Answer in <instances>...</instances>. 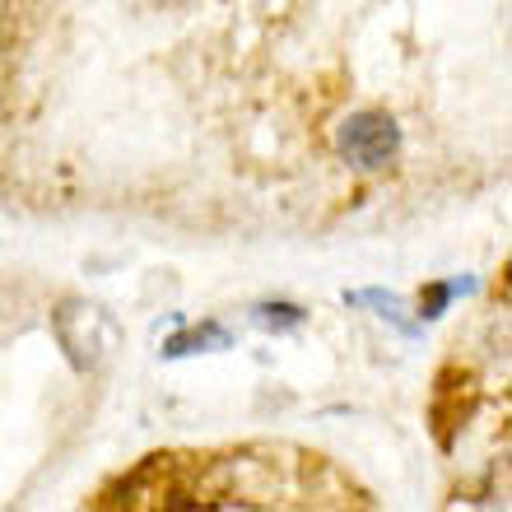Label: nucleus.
Returning a JSON list of instances; mask_svg holds the SVG:
<instances>
[{"mask_svg":"<svg viewBox=\"0 0 512 512\" xmlns=\"http://www.w3.org/2000/svg\"><path fill=\"white\" fill-rule=\"evenodd\" d=\"M52 331H56L61 354H66V364L75 368V373H98L103 359L112 354V345H117L112 312L89 303V298H66V303L52 312Z\"/></svg>","mask_w":512,"mask_h":512,"instance_id":"obj_1","label":"nucleus"},{"mask_svg":"<svg viewBox=\"0 0 512 512\" xmlns=\"http://www.w3.org/2000/svg\"><path fill=\"white\" fill-rule=\"evenodd\" d=\"M345 303H350V308H378V317H387L391 326H401L405 336H419V326L424 322H405L401 312H405V303L396 294H387V289H364V294H350V289H345Z\"/></svg>","mask_w":512,"mask_h":512,"instance_id":"obj_5","label":"nucleus"},{"mask_svg":"<svg viewBox=\"0 0 512 512\" xmlns=\"http://www.w3.org/2000/svg\"><path fill=\"white\" fill-rule=\"evenodd\" d=\"M252 322L261 326V331H270V336H289V331H298V326L308 322V308H298V303H284V298H275V303H256V308H252Z\"/></svg>","mask_w":512,"mask_h":512,"instance_id":"obj_4","label":"nucleus"},{"mask_svg":"<svg viewBox=\"0 0 512 512\" xmlns=\"http://www.w3.org/2000/svg\"><path fill=\"white\" fill-rule=\"evenodd\" d=\"M205 350H233V336H229V326H219V322H201V326H191V331H182V336L173 340H163V359H187V354H205Z\"/></svg>","mask_w":512,"mask_h":512,"instance_id":"obj_3","label":"nucleus"},{"mask_svg":"<svg viewBox=\"0 0 512 512\" xmlns=\"http://www.w3.org/2000/svg\"><path fill=\"white\" fill-rule=\"evenodd\" d=\"M336 149L350 168L378 173V168L396 163V154H401V126H396L391 112H378V108L350 112V117L336 126Z\"/></svg>","mask_w":512,"mask_h":512,"instance_id":"obj_2","label":"nucleus"},{"mask_svg":"<svg viewBox=\"0 0 512 512\" xmlns=\"http://www.w3.org/2000/svg\"><path fill=\"white\" fill-rule=\"evenodd\" d=\"M475 280H438V284H424V294H419V322H438L447 308H452V298L457 294H471Z\"/></svg>","mask_w":512,"mask_h":512,"instance_id":"obj_6","label":"nucleus"}]
</instances>
